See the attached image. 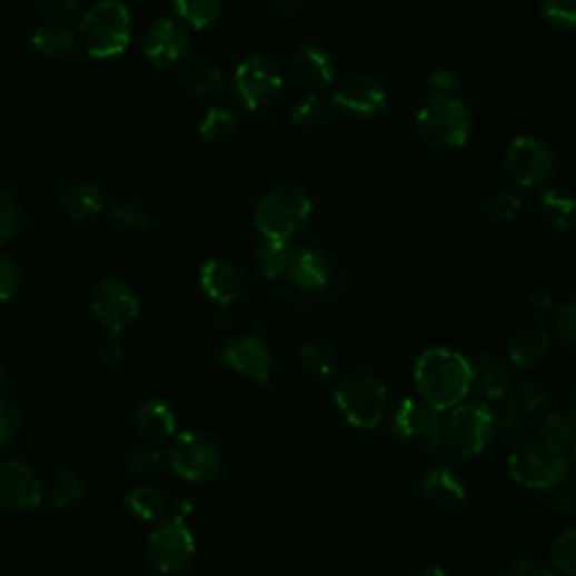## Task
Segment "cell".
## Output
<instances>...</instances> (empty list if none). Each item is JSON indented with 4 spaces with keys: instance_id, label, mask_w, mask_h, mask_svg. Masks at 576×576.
Returning a JSON list of instances; mask_svg holds the SVG:
<instances>
[{
    "instance_id": "cell-28",
    "label": "cell",
    "mask_w": 576,
    "mask_h": 576,
    "mask_svg": "<svg viewBox=\"0 0 576 576\" xmlns=\"http://www.w3.org/2000/svg\"><path fill=\"white\" fill-rule=\"evenodd\" d=\"M176 17L195 30L212 28L221 17V0H171Z\"/></svg>"
},
{
    "instance_id": "cell-57",
    "label": "cell",
    "mask_w": 576,
    "mask_h": 576,
    "mask_svg": "<svg viewBox=\"0 0 576 576\" xmlns=\"http://www.w3.org/2000/svg\"><path fill=\"white\" fill-rule=\"evenodd\" d=\"M567 413H569V417L574 419V424H576V399L569 404V408H567Z\"/></svg>"
},
{
    "instance_id": "cell-29",
    "label": "cell",
    "mask_w": 576,
    "mask_h": 576,
    "mask_svg": "<svg viewBox=\"0 0 576 576\" xmlns=\"http://www.w3.org/2000/svg\"><path fill=\"white\" fill-rule=\"evenodd\" d=\"M32 46L43 54V57H61L75 46V32L66 28L63 23H43L34 30L32 34Z\"/></svg>"
},
{
    "instance_id": "cell-47",
    "label": "cell",
    "mask_w": 576,
    "mask_h": 576,
    "mask_svg": "<svg viewBox=\"0 0 576 576\" xmlns=\"http://www.w3.org/2000/svg\"><path fill=\"white\" fill-rule=\"evenodd\" d=\"M19 284H21V272L17 264L10 257L0 255V302L12 300L19 291Z\"/></svg>"
},
{
    "instance_id": "cell-49",
    "label": "cell",
    "mask_w": 576,
    "mask_h": 576,
    "mask_svg": "<svg viewBox=\"0 0 576 576\" xmlns=\"http://www.w3.org/2000/svg\"><path fill=\"white\" fill-rule=\"evenodd\" d=\"M547 507L552 512H556L558 516H565V514H572L576 509V489L565 483H560L558 487L549 489V498H547Z\"/></svg>"
},
{
    "instance_id": "cell-21",
    "label": "cell",
    "mask_w": 576,
    "mask_h": 576,
    "mask_svg": "<svg viewBox=\"0 0 576 576\" xmlns=\"http://www.w3.org/2000/svg\"><path fill=\"white\" fill-rule=\"evenodd\" d=\"M421 491L433 505H437L441 509L461 507L468 496V489L464 485L461 475L444 464L426 470V475L421 477Z\"/></svg>"
},
{
    "instance_id": "cell-12",
    "label": "cell",
    "mask_w": 576,
    "mask_h": 576,
    "mask_svg": "<svg viewBox=\"0 0 576 576\" xmlns=\"http://www.w3.org/2000/svg\"><path fill=\"white\" fill-rule=\"evenodd\" d=\"M281 83L284 77L279 66L266 54H252L235 70V92L248 111L266 107L281 90Z\"/></svg>"
},
{
    "instance_id": "cell-44",
    "label": "cell",
    "mask_w": 576,
    "mask_h": 576,
    "mask_svg": "<svg viewBox=\"0 0 576 576\" xmlns=\"http://www.w3.org/2000/svg\"><path fill=\"white\" fill-rule=\"evenodd\" d=\"M19 430H21L19 408L10 399L0 397V450L8 448L14 441Z\"/></svg>"
},
{
    "instance_id": "cell-23",
    "label": "cell",
    "mask_w": 576,
    "mask_h": 576,
    "mask_svg": "<svg viewBox=\"0 0 576 576\" xmlns=\"http://www.w3.org/2000/svg\"><path fill=\"white\" fill-rule=\"evenodd\" d=\"M294 70L305 86L322 88L334 81L336 63L325 48L307 43L294 52Z\"/></svg>"
},
{
    "instance_id": "cell-19",
    "label": "cell",
    "mask_w": 576,
    "mask_h": 576,
    "mask_svg": "<svg viewBox=\"0 0 576 576\" xmlns=\"http://www.w3.org/2000/svg\"><path fill=\"white\" fill-rule=\"evenodd\" d=\"M468 363H470V390L475 388L479 395L494 401L509 395L512 374L507 363L500 356L485 351Z\"/></svg>"
},
{
    "instance_id": "cell-56",
    "label": "cell",
    "mask_w": 576,
    "mask_h": 576,
    "mask_svg": "<svg viewBox=\"0 0 576 576\" xmlns=\"http://www.w3.org/2000/svg\"><path fill=\"white\" fill-rule=\"evenodd\" d=\"M3 386H6V367L0 363V393H3Z\"/></svg>"
},
{
    "instance_id": "cell-36",
    "label": "cell",
    "mask_w": 576,
    "mask_h": 576,
    "mask_svg": "<svg viewBox=\"0 0 576 576\" xmlns=\"http://www.w3.org/2000/svg\"><path fill=\"white\" fill-rule=\"evenodd\" d=\"M291 248H288V241H270L266 239L264 246L259 248V268L268 279H277L281 275H286L288 268V259H291Z\"/></svg>"
},
{
    "instance_id": "cell-20",
    "label": "cell",
    "mask_w": 576,
    "mask_h": 576,
    "mask_svg": "<svg viewBox=\"0 0 576 576\" xmlns=\"http://www.w3.org/2000/svg\"><path fill=\"white\" fill-rule=\"evenodd\" d=\"M288 279H291L302 291H320L334 275L329 257L318 248H300L291 252L286 268Z\"/></svg>"
},
{
    "instance_id": "cell-10",
    "label": "cell",
    "mask_w": 576,
    "mask_h": 576,
    "mask_svg": "<svg viewBox=\"0 0 576 576\" xmlns=\"http://www.w3.org/2000/svg\"><path fill=\"white\" fill-rule=\"evenodd\" d=\"M393 435L430 455L446 453L444 417L424 399H406L393 415Z\"/></svg>"
},
{
    "instance_id": "cell-3",
    "label": "cell",
    "mask_w": 576,
    "mask_h": 576,
    "mask_svg": "<svg viewBox=\"0 0 576 576\" xmlns=\"http://www.w3.org/2000/svg\"><path fill=\"white\" fill-rule=\"evenodd\" d=\"M569 473V455L565 446L549 439L520 444L509 455V475L527 489L549 491L565 483Z\"/></svg>"
},
{
    "instance_id": "cell-13",
    "label": "cell",
    "mask_w": 576,
    "mask_h": 576,
    "mask_svg": "<svg viewBox=\"0 0 576 576\" xmlns=\"http://www.w3.org/2000/svg\"><path fill=\"white\" fill-rule=\"evenodd\" d=\"M507 169L520 187L543 185L554 173V153L534 136H518L507 149Z\"/></svg>"
},
{
    "instance_id": "cell-52",
    "label": "cell",
    "mask_w": 576,
    "mask_h": 576,
    "mask_svg": "<svg viewBox=\"0 0 576 576\" xmlns=\"http://www.w3.org/2000/svg\"><path fill=\"white\" fill-rule=\"evenodd\" d=\"M39 3L52 17H68L79 8V0H39Z\"/></svg>"
},
{
    "instance_id": "cell-35",
    "label": "cell",
    "mask_w": 576,
    "mask_h": 576,
    "mask_svg": "<svg viewBox=\"0 0 576 576\" xmlns=\"http://www.w3.org/2000/svg\"><path fill=\"white\" fill-rule=\"evenodd\" d=\"M538 430L543 439L560 446H572L576 441V424L567 410H552L549 415H545L538 424Z\"/></svg>"
},
{
    "instance_id": "cell-54",
    "label": "cell",
    "mask_w": 576,
    "mask_h": 576,
    "mask_svg": "<svg viewBox=\"0 0 576 576\" xmlns=\"http://www.w3.org/2000/svg\"><path fill=\"white\" fill-rule=\"evenodd\" d=\"M417 576H448L441 567H426V569H421Z\"/></svg>"
},
{
    "instance_id": "cell-43",
    "label": "cell",
    "mask_w": 576,
    "mask_h": 576,
    "mask_svg": "<svg viewBox=\"0 0 576 576\" xmlns=\"http://www.w3.org/2000/svg\"><path fill=\"white\" fill-rule=\"evenodd\" d=\"M523 212V197L518 195L516 189H503L496 195L494 203H491V217L500 224H512L520 217Z\"/></svg>"
},
{
    "instance_id": "cell-39",
    "label": "cell",
    "mask_w": 576,
    "mask_h": 576,
    "mask_svg": "<svg viewBox=\"0 0 576 576\" xmlns=\"http://www.w3.org/2000/svg\"><path fill=\"white\" fill-rule=\"evenodd\" d=\"M111 219L122 230H145L149 226L147 210L138 201H118L111 208Z\"/></svg>"
},
{
    "instance_id": "cell-16",
    "label": "cell",
    "mask_w": 576,
    "mask_h": 576,
    "mask_svg": "<svg viewBox=\"0 0 576 576\" xmlns=\"http://www.w3.org/2000/svg\"><path fill=\"white\" fill-rule=\"evenodd\" d=\"M334 105L360 120L378 118L388 107V92L376 79L365 75H354L345 79L334 92Z\"/></svg>"
},
{
    "instance_id": "cell-14",
    "label": "cell",
    "mask_w": 576,
    "mask_h": 576,
    "mask_svg": "<svg viewBox=\"0 0 576 576\" xmlns=\"http://www.w3.org/2000/svg\"><path fill=\"white\" fill-rule=\"evenodd\" d=\"M0 503L17 514H28L41 507V479L28 464L19 459L0 464Z\"/></svg>"
},
{
    "instance_id": "cell-2",
    "label": "cell",
    "mask_w": 576,
    "mask_h": 576,
    "mask_svg": "<svg viewBox=\"0 0 576 576\" xmlns=\"http://www.w3.org/2000/svg\"><path fill=\"white\" fill-rule=\"evenodd\" d=\"M133 34L131 12L120 0H100L95 3L79 23V41L86 54L95 59L120 57Z\"/></svg>"
},
{
    "instance_id": "cell-48",
    "label": "cell",
    "mask_w": 576,
    "mask_h": 576,
    "mask_svg": "<svg viewBox=\"0 0 576 576\" xmlns=\"http://www.w3.org/2000/svg\"><path fill=\"white\" fill-rule=\"evenodd\" d=\"M554 331L563 342L576 347V302L554 311Z\"/></svg>"
},
{
    "instance_id": "cell-5",
    "label": "cell",
    "mask_w": 576,
    "mask_h": 576,
    "mask_svg": "<svg viewBox=\"0 0 576 576\" xmlns=\"http://www.w3.org/2000/svg\"><path fill=\"white\" fill-rule=\"evenodd\" d=\"M336 404L349 426L374 430L386 417L388 390L374 374L351 371L338 380Z\"/></svg>"
},
{
    "instance_id": "cell-50",
    "label": "cell",
    "mask_w": 576,
    "mask_h": 576,
    "mask_svg": "<svg viewBox=\"0 0 576 576\" xmlns=\"http://www.w3.org/2000/svg\"><path fill=\"white\" fill-rule=\"evenodd\" d=\"M507 576H554V572L545 567L540 560L520 558L507 569Z\"/></svg>"
},
{
    "instance_id": "cell-51",
    "label": "cell",
    "mask_w": 576,
    "mask_h": 576,
    "mask_svg": "<svg viewBox=\"0 0 576 576\" xmlns=\"http://www.w3.org/2000/svg\"><path fill=\"white\" fill-rule=\"evenodd\" d=\"M122 354H125V347L120 342V336L118 334H109L105 338L102 347H100V360L105 365H113V363H118L122 358Z\"/></svg>"
},
{
    "instance_id": "cell-8",
    "label": "cell",
    "mask_w": 576,
    "mask_h": 576,
    "mask_svg": "<svg viewBox=\"0 0 576 576\" xmlns=\"http://www.w3.org/2000/svg\"><path fill=\"white\" fill-rule=\"evenodd\" d=\"M171 470L189 485H203L219 473L221 450L217 441L203 433H180L167 450Z\"/></svg>"
},
{
    "instance_id": "cell-32",
    "label": "cell",
    "mask_w": 576,
    "mask_h": 576,
    "mask_svg": "<svg viewBox=\"0 0 576 576\" xmlns=\"http://www.w3.org/2000/svg\"><path fill=\"white\" fill-rule=\"evenodd\" d=\"M491 417H494V428L496 435L500 439H509L514 435H518L525 428V413L516 406V401L507 395L503 399H496L494 408H491Z\"/></svg>"
},
{
    "instance_id": "cell-6",
    "label": "cell",
    "mask_w": 576,
    "mask_h": 576,
    "mask_svg": "<svg viewBox=\"0 0 576 576\" xmlns=\"http://www.w3.org/2000/svg\"><path fill=\"white\" fill-rule=\"evenodd\" d=\"M417 131L433 149H459L473 133V120L459 100L433 95L417 113Z\"/></svg>"
},
{
    "instance_id": "cell-27",
    "label": "cell",
    "mask_w": 576,
    "mask_h": 576,
    "mask_svg": "<svg viewBox=\"0 0 576 576\" xmlns=\"http://www.w3.org/2000/svg\"><path fill=\"white\" fill-rule=\"evenodd\" d=\"M125 505L127 509L138 518V520H145V523H158L167 516L169 512V505H167V498L160 489L151 487V485H138L133 487L127 498H125Z\"/></svg>"
},
{
    "instance_id": "cell-38",
    "label": "cell",
    "mask_w": 576,
    "mask_h": 576,
    "mask_svg": "<svg viewBox=\"0 0 576 576\" xmlns=\"http://www.w3.org/2000/svg\"><path fill=\"white\" fill-rule=\"evenodd\" d=\"M325 118H327V105L320 95H309V98H305L291 109L294 125L302 129H316L325 122Z\"/></svg>"
},
{
    "instance_id": "cell-11",
    "label": "cell",
    "mask_w": 576,
    "mask_h": 576,
    "mask_svg": "<svg viewBox=\"0 0 576 576\" xmlns=\"http://www.w3.org/2000/svg\"><path fill=\"white\" fill-rule=\"evenodd\" d=\"M92 314L107 334H122L140 314V302L133 288L120 277H107L95 288Z\"/></svg>"
},
{
    "instance_id": "cell-58",
    "label": "cell",
    "mask_w": 576,
    "mask_h": 576,
    "mask_svg": "<svg viewBox=\"0 0 576 576\" xmlns=\"http://www.w3.org/2000/svg\"><path fill=\"white\" fill-rule=\"evenodd\" d=\"M572 446H574V464H576V441Z\"/></svg>"
},
{
    "instance_id": "cell-53",
    "label": "cell",
    "mask_w": 576,
    "mask_h": 576,
    "mask_svg": "<svg viewBox=\"0 0 576 576\" xmlns=\"http://www.w3.org/2000/svg\"><path fill=\"white\" fill-rule=\"evenodd\" d=\"M300 3H305V0H275V6H277V8H281V10L298 8Z\"/></svg>"
},
{
    "instance_id": "cell-45",
    "label": "cell",
    "mask_w": 576,
    "mask_h": 576,
    "mask_svg": "<svg viewBox=\"0 0 576 576\" xmlns=\"http://www.w3.org/2000/svg\"><path fill=\"white\" fill-rule=\"evenodd\" d=\"M127 466L136 475H153L162 466V455L153 446H138L129 453Z\"/></svg>"
},
{
    "instance_id": "cell-24",
    "label": "cell",
    "mask_w": 576,
    "mask_h": 576,
    "mask_svg": "<svg viewBox=\"0 0 576 576\" xmlns=\"http://www.w3.org/2000/svg\"><path fill=\"white\" fill-rule=\"evenodd\" d=\"M136 426L145 439L156 444V441L173 439L178 421H176V413L167 401L149 399L138 408Z\"/></svg>"
},
{
    "instance_id": "cell-42",
    "label": "cell",
    "mask_w": 576,
    "mask_h": 576,
    "mask_svg": "<svg viewBox=\"0 0 576 576\" xmlns=\"http://www.w3.org/2000/svg\"><path fill=\"white\" fill-rule=\"evenodd\" d=\"M509 397L516 401V406H518L525 415H534V413H538V410L545 408V404H547V399H549V393L545 390L543 383L529 380V383H523V386H520L514 395H509Z\"/></svg>"
},
{
    "instance_id": "cell-4",
    "label": "cell",
    "mask_w": 576,
    "mask_h": 576,
    "mask_svg": "<svg viewBox=\"0 0 576 576\" xmlns=\"http://www.w3.org/2000/svg\"><path fill=\"white\" fill-rule=\"evenodd\" d=\"M311 199L302 189L284 185L261 197L255 210V226L270 241H291L311 217Z\"/></svg>"
},
{
    "instance_id": "cell-30",
    "label": "cell",
    "mask_w": 576,
    "mask_h": 576,
    "mask_svg": "<svg viewBox=\"0 0 576 576\" xmlns=\"http://www.w3.org/2000/svg\"><path fill=\"white\" fill-rule=\"evenodd\" d=\"M300 360L305 365V369L314 376V378H331L336 374L338 367V358L336 351L329 342L325 340H309L302 349H300Z\"/></svg>"
},
{
    "instance_id": "cell-25",
    "label": "cell",
    "mask_w": 576,
    "mask_h": 576,
    "mask_svg": "<svg viewBox=\"0 0 576 576\" xmlns=\"http://www.w3.org/2000/svg\"><path fill=\"white\" fill-rule=\"evenodd\" d=\"M552 349V336L547 329L534 327L523 331L509 347V360L518 369L538 367Z\"/></svg>"
},
{
    "instance_id": "cell-17",
    "label": "cell",
    "mask_w": 576,
    "mask_h": 576,
    "mask_svg": "<svg viewBox=\"0 0 576 576\" xmlns=\"http://www.w3.org/2000/svg\"><path fill=\"white\" fill-rule=\"evenodd\" d=\"M221 358L230 369H235L237 374H241L255 383H261V386H266V383L270 380L272 360H275L272 349L264 338H259L255 334L232 338L224 347Z\"/></svg>"
},
{
    "instance_id": "cell-33",
    "label": "cell",
    "mask_w": 576,
    "mask_h": 576,
    "mask_svg": "<svg viewBox=\"0 0 576 576\" xmlns=\"http://www.w3.org/2000/svg\"><path fill=\"white\" fill-rule=\"evenodd\" d=\"M540 14L556 32L576 34V0H540Z\"/></svg>"
},
{
    "instance_id": "cell-41",
    "label": "cell",
    "mask_w": 576,
    "mask_h": 576,
    "mask_svg": "<svg viewBox=\"0 0 576 576\" xmlns=\"http://www.w3.org/2000/svg\"><path fill=\"white\" fill-rule=\"evenodd\" d=\"M21 226V208L10 191L0 189V246L8 244Z\"/></svg>"
},
{
    "instance_id": "cell-34",
    "label": "cell",
    "mask_w": 576,
    "mask_h": 576,
    "mask_svg": "<svg viewBox=\"0 0 576 576\" xmlns=\"http://www.w3.org/2000/svg\"><path fill=\"white\" fill-rule=\"evenodd\" d=\"M83 496V483L81 477L75 473V470H61L50 485V491H48V498H50V505L54 509H63V507H70L75 505L77 500H81Z\"/></svg>"
},
{
    "instance_id": "cell-40",
    "label": "cell",
    "mask_w": 576,
    "mask_h": 576,
    "mask_svg": "<svg viewBox=\"0 0 576 576\" xmlns=\"http://www.w3.org/2000/svg\"><path fill=\"white\" fill-rule=\"evenodd\" d=\"M552 560L554 565L569 574V576H576V529H569L565 534H560L554 543H552Z\"/></svg>"
},
{
    "instance_id": "cell-7",
    "label": "cell",
    "mask_w": 576,
    "mask_h": 576,
    "mask_svg": "<svg viewBox=\"0 0 576 576\" xmlns=\"http://www.w3.org/2000/svg\"><path fill=\"white\" fill-rule=\"evenodd\" d=\"M189 514L191 505L187 500L176 503L173 516L162 520L149 536V558L162 574H178L195 560L197 540L185 525Z\"/></svg>"
},
{
    "instance_id": "cell-22",
    "label": "cell",
    "mask_w": 576,
    "mask_h": 576,
    "mask_svg": "<svg viewBox=\"0 0 576 576\" xmlns=\"http://www.w3.org/2000/svg\"><path fill=\"white\" fill-rule=\"evenodd\" d=\"M61 208L70 219L77 221L98 217L107 208V191L102 185L90 180L70 182L61 191Z\"/></svg>"
},
{
    "instance_id": "cell-18",
    "label": "cell",
    "mask_w": 576,
    "mask_h": 576,
    "mask_svg": "<svg viewBox=\"0 0 576 576\" xmlns=\"http://www.w3.org/2000/svg\"><path fill=\"white\" fill-rule=\"evenodd\" d=\"M201 288L221 309H228L241 298L244 277L239 268L226 259H210L201 268Z\"/></svg>"
},
{
    "instance_id": "cell-55",
    "label": "cell",
    "mask_w": 576,
    "mask_h": 576,
    "mask_svg": "<svg viewBox=\"0 0 576 576\" xmlns=\"http://www.w3.org/2000/svg\"><path fill=\"white\" fill-rule=\"evenodd\" d=\"M532 302L538 305V307H543V309H552V300H549L547 296H534Z\"/></svg>"
},
{
    "instance_id": "cell-46",
    "label": "cell",
    "mask_w": 576,
    "mask_h": 576,
    "mask_svg": "<svg viewBox=\"0 0 576 576\" xmlns=\"http://www.w3.org/2000/svg\"><path fill=\"white\" fill-rule=\"evenodd\" d=\"M459 88V77L448 68H437L428 75V90L430 95H437V98H455Z\"/></svg>"
},
{
    "instance_id": "cell-31",
    "label": "cell",
    "mask_w": 576,
    "mask_h": 576,
    "mask_svg": "<svg viewBox=\"0 0 576 576\" xmlns=\"http://www.w3.org/2000/svg\"><path fill=\"white\" fill-rule=\"evenodd\" d=\"M239 129V113L221 109V107H212L206 118L201 120L199 133L206 142L210 145H221L226 140H230Z\"/></svg>"
},
{
    "instance_id": "cell-26",
    "label": "cell",
    "mask_w": 576,
    "mask_h": 576,
    "mask_svg": "<svg viewBox=\"0 0 576 576\" xmlns=\"http://www.w3.org/2000/svg\"><path fill=\"white\" fill-rule=\"evenodd\" d=\"M540 217L556 230H572L576 226V197L565 195L560 189L543 191L538 203Z\"/></svg>"
},
{
    "instance_id": "cell-9",
    "label": "cell",
    "mask_w": 576,
    "mask_h": 576,
    "mask_svg": "<svg viewBox=\"0 0 576 576\" xmlns=\"http://www.w3.org/2000/svg\"><path fill=\"white\" fill-rule=\"evenodd\" d=\"M446 448L461 457L483 453L496 437L491 408L485 404H459L444 419Z\"/></svg>"
},
{
    "instance_id": "cell-37",
    "label": "cell",
    "mask_w": 576,
    "mask_h": 576,
    "mask_svg": "<svg viewBox=\"0 0 576 576\" xmlns=\"http://www.w3.org/2000/svg\"><path fill=\"white\" fill-rule=\"evenodd\" d=\"M224 86V70L219 66H197L187 75V88L199 95V98H210V95L219 92Z\"/></svg>"
},
{
    "instance_id": "cell-1",
    "label": "cell",
    "mask_w": 576,
    "mask_h": 576,
    "mask_svg": "<svg viewBox=\"0 0 576 576\" xmlns=\"http://www.w3.org/2000/svg\"><path fill=\"white\" fill-rule=\"evenodd\" d=\"M415 383L428 406L439 413L450 410L470 393V363L453 349H428L417 360Z\"/></svg>"
},
{
    "instance_id": "cell-15",
    "label": "cell",
    "mask_w": 576,
    "mask_h": 576,
    "mask_svg": "<svg viewBox=\"0 0 576 576\" xmlns=\"http://www.w3.org/2000/svg\"><path fill=\"white\" fill-rule=\"evenodd\" d=\"M191 50V41L182 23L173 19L156 21L145 37V54L158 70L180 68Z\"/></svg>"
}]
</instances>
